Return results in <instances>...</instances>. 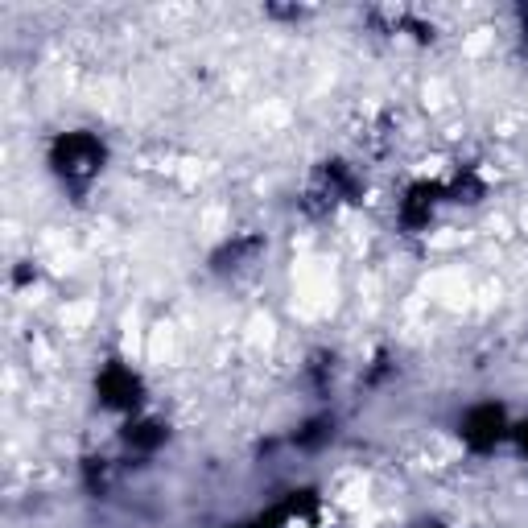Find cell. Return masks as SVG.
I'll return each instance as SVG.
<instances>
[{
  "mask_svg": "<svg viewBox=\"0 0 528 528\" xmlns=\"http://www.w3.org/2000/svg\"><path fill=\"white\" fill-rule=\"evenodd\" d=\"M54 170L66 174V178H91L99 170V161H104V145H99L95 137H87V132H71V137H58L54 141Z\"/></svg>",
  "mask_w": 528,
  "mask_h": 528,
  "instance_id": "cell-1",
  "label": "cell"
},
{
  "mask_svg": "<svg viewBox=\"0 0 528 528\" xmlns=\"http://www.w3.org/2000/svg\"><path fill=\"white\" fill-rule=\"evenodd\" d=\"M504 434V413L495 409V405H479L467 413V421H462V438H467L471 446H495Z\"/></svg>",
  "mask_w": 528,
  "mask_h": 528,
  "instance_id": "cell-2",
  "label": "cell"
},
{
  "mask_svg": "<svg viewBox=\"0 0 528 528\" xmlns=\"http://www.w3.org/2000/svg\"><path fill=\"white\" fill-rule=\"evenodd\" d=\"M137 380H132L124 368H112L104 372V380H99V396H104V405H132L137 401Z\"/></svg>",
  "mask_w": 528,
  "mask_h": 528,
  "instance_id": "cell-3",
  "label": "cell"
},
{
  "mask_svg": "<svg viewBox=\"0 0 528 528\" xmlns=\"http://www.w3.org/2000/svg\"><path fill=\"white\" fill-rule=\"evenodd\" d=\"M520 446L528 450V425H520Z\"/></svg>",
  "mask_w": 528,
  "mask_h": 528,
  "instance_id": "cell-4",
  "label": "cell"
}]
</instances>
